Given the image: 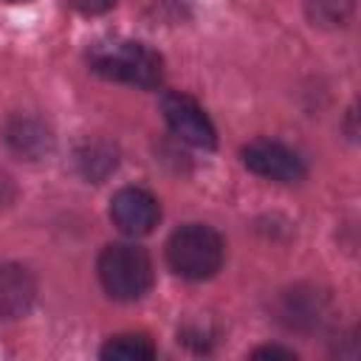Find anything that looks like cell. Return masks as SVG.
<instances>
[{"instance_id":"6da1fadb","label":"cell","mask_w":361,"mask_h":361,"mask_svg":"<svg viewBox=\"0 0 361 361\" xmlns=\"http://www.w3.org/2000/svg\"><path fill=\"white\" fill-rule=\"evenodd\" d=\"M90 68L113 82L135 85V87H158L164 79V59L144 42L118 39V42H99L87 54Z\"/></svg>"},{"instance_id":"7a4b0ae2","label":"cell","mask_w":361,"mask_h":361,"mask_svg":"<svg viewBox=\"0 0 361 361\" xmlns=\"http://www.w3.org/2000/svg\"><path fill=\"white\" fill-rule=\"evenodd\" d=\"M223 237L203 223H186L166 240V262L183 279H209L223 265Z\"/></svg>"},{"instance_id":"3957f363","label":"cell","mask_w":361,"mask_h":361,"mask_svg":"<svg viewBox=\"0 0 361 361\" xmlns=\"http://www.w3.org/2000/svg\"><path fill=\"white\" fill-rule=\"evenodd\" d=\"M99 282L107 296L118 302L141 299L152 285V262L144 248L130 243H113L99 254Z\"/></svg>"},{"instance_id":"277c9868","label":"cell","mask_w":361,"mask_h":361,"mask_svg":"<svg viewBox=\"0 0 361 361\" xmlns=\"http://www.w3.org/2000/svg\"><path fill=\"white\" fill-rule=\"evenodd\" d=\"M161 113L169 124V130L192 144V147H200V149H212L217 144V133H214V124L209 121V116L203 113V107L186 96V93H166L161 99Z\"/></svg>"},{"instance_id":"5b68a950","label":"cell","mask_w":361,"mask_h":361,"mask_svg":"<svg viewBox=\"0 0 361 361\" xmlns=\"http://www.w3.org/2000/svg\"><path fill=\"white\" fill-rule=\"evenodd\" d=\"M243 164L254 175L279 180V183H296L305 178V161L299 158V152H293L290 147L271 141V138H257V141L245 144Z\"/></svg>"},{"instance_id":"8992f818","label":"cell","mask_w":361,"mask_h":361,"mask_svg":"<svg viewBox=\"0 0 361 361\" xmlns=\"http://www.w3.org/2000/svg\"><path fill=\"white\" fill-rule=\"evenodd\" d=\"M158 200L141 186H124L110 200V220L127 237H144L158 226Z\"/></svg>"},{"instance_id":"52a82bcc","label":"cell","mask_w":361,"mask_h":361,"mask_svg":"<svg viewBox=\"0 0 361 361\" xmlns=\"http://www.w3.org/2000/svg\"><path fill=\"white\" fill-rule=\"evenodd\" d=\"M37 299V279L20 262L0 265V319H23Z\"/></svg>"},{"instance_id":"ba28073f","label":"cell","mask_w":361,"mask_h":361,"mask_svg":"<svg viewBox=\"0 0 361 361\" xmlns=\"http://www.w3.org/2000/svg\"><path fill=\"white\" fill-rule=\"evenodd\" d=\"M324 310H327V296L319 293L316 288H293L285 290L279 299V319L296 330L316 327L324 319Z\"/></svg>"},{"instance_id":"9c48e42d","label":"cell","mask_w":361,"mask_h":361,"mask_svg":"<svg viewBox=\"0 0 361 361\" xmlns=\"http://www.w3.org/2000/svg\"><path fill=\"white\" fill-rule=\"evenodd\" d=\"M6 141L17 155H23L28 161L42 158L54 147V138H51L48 127L34 116H14L6 124Z\"/></svg>"},{"instance_id":"30bf717a","label":"cell","mask_w":361,"mask_h":361,"mask_svg":"<svg viewBox=\"0 0 361 361\" xmlns=\"http://www.w3.org/2000/svg\"><path fill=\"white\" fill-rule=\"evenodd\" d=\"M102 358H113V361H147V358H155V347L141 333H124V336H113L102 347Z\"/></svg>"},{"instance_id":"8fae6325","label":"cell","mask_w":361,"mask_h":361,"mask_svg":"<svg viewBox=\"0 0 361 361\" xmlns=\"http://www.w3.org/2000/svg\"><path fill=\"white\" fill-rule=\"evenodd\" d=\"M116 149L107 147V144H87L82 152H79V166L85 172V178L90 180H102L107 172L116 169Z\"/></svg>"},{"instance_id":"7c38bea8","label":"cell","mask_w":361,"mask_h":361,"mask_svg":"<svg viewBox=\"0 0 361 361\" xmlns=\"http://www.w3.org/2000/svg\"><path fill=\"white\" fill-rule=\"evenodd\" d=\"M353 11V0H307L313 25H344Z\"/></svg>"},{"instance_id":"4fadbf2b","label":"cell","mask_w":361,"mask_h":361,"mask_svg":"<svg viewBox=\"0 0 361 361\" xmlns=\"http://www.w3.org/2000/svg\"><path fill=\"white\" fill-rule=\"evenodd\" d=\"M68 3L82 14H104L116 6V0H68Z\"/></svg>"},{"instance_id":"5bb4252c","label":"cell","mask_w":361,"mask_h":361,"mask_svg":"<svg viewBox=\"0 0 361 361\" xmlns=\"http://www.w3.org/2000/svg\"><path fill=\"white\" fill-rule=\"evenodd\" d=\"M254 358H296V353L293 350H288V347H276V344H268V347H259V350H254L251 353Z\"/></svg>"},{"instance_id":"9a60e30c","label":"cell","mask_w":361,"mask_h":361,"mask_svg":"<svg viewBox=\"0 0 361 361\" xmlns=\"http://www.w3.org/2000/svg\"><path fill=\"white\" fill-rule=\"evenodd\" d=\"M8 3H23V0H8Z\"/></svg>"}]
</instances>
